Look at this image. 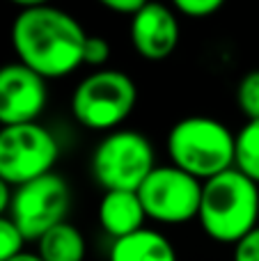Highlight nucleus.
I'll return each instance as SVG.
<instances>
[{
	"instance_id": "12",
	"label": "nucleus",
	"mask_w": 259,
	"mask_h": 261,
	"mask_svg": "<svg viewBox=\"0 0 259 261\" xmlns=\"http://www.w3.org/2000/svg\"><path fill=\"white\" fill-rule=\"evenodd\" d=\"M108 261H179L177 250L163 231L142 227L136 234L113 241Z\"/></svg>"
},
{
	"instance_id": "6",
	"label": "nucleus",
	"mask_w": 259,
	"mask_h": 261,
	"mask_svg": "<svg viewBox=\"0 0 259 261\" xmlns=\"http://www.w3.org/2000/svg\"><path fill=\"white\" fill-rule=\"evenodd\" d=\"M60 158V142L44 124L0 126V179L23 186L53 172Z\"/></svg>"
},
{
	"instance_id": "22",
	"label": "nucleus",
	"mask_w": 259,
	"mask_h": 261,
	"mask_svg": "<svg viewBox=\"0 0 259 261\" xmlns=\"http://www.w3.org/2000/svg\"><path fill=\"white\" fill-rule=\"evenodd\" d=\"M9 261H44V259H41L37 252H25V250H23L21 254H16V257L9 259Z\"/></svg>"
},
{
	"instance_id": "13",
	"label": "nucleus",
	"mask_w": 259,
	"mask_h": 261,
	"mask_svg": "<svg viewBox=\"0 0 259 261\" xmlns=\"http://www.w3.org/2000/svg\"><path fill=\"white\" fill-rule=\"evenodd\" d=\"M37 254L44 261H85L87 241L73 222H60L37 241Z\"/></svg>"
},
{
	"instance_id": "21",
	"label": "nucleus",
	"mask_w": 259,
	"mask_h": 261,
	"mask_svg": "<svg viewBox=\"0 0 259 261\" xmlns=\"http://www.w3.org/2000/svg\"><path fill=\"white\" fill-rule=\"evenodd\" d=\"M12 186L7 181L0 179V216H5V211H9V204H12Z\"/></svg>"
},
{
	"instance_id": "16",
	"label": "nucleus",
	"mask_w": 259,
	"mask_h": 261,
	"mask_svg": "<svg viewBox=\"0 0 259 261\" xmlns=\"http://www.w3.org/2000/svg\"><path fill=\"white\" fill-rule=\"evenodd\" d=\"M25 239L12 222V218L0 216V261H9L23 252Z\"/></svg>"
},
{
	"instance_id": "15",
	"label": "nucleus",
	"mask_w": 259,
	"mask_h": 261,
	"mask_svg": "<svg viewBox=\"0 0 259 261\" xmlns=\"http://www.w3.org/2000/svg\"><path fill=\"white\" fill-rule=\"evenodd\" d=\"M237 103L241 113L250 119H259V69L243 73L237 85Z\"/></svg>"
},
{
	"instance_id": "18",
	"label": "nucleus",
	"mask_w": 259,
	"mask_h": 261,
	"mask_svg": "<svg viewBox=\"0 0 259 261\" xmlns=\"http://www.w3.org/2000/svg\"><path fill=\"white\" fill-rule=\"evenodd\" d=\"M223 7L220 0H177L174 3V9L186 16H193V18H206L211 16L214 12Z\"/></svg>"
},
{
	"instance_id": "8",
	"label": "nucleus",
	"mask_w": 259,
	"mask_h": 261,
	"mask_svg": "<svg viewBox=\"0 0 259 261\" xmlns=\"http://www.w3.org/2000/svg\"><path fill=\"white\" fill-rule=\"evenodd\" d=\"M147 218L161 225H184L197 218L202 204V181L170 165H156L138 188Z\"/></svg>"
},
{
	"instance_id": "7",
	"label": "nucleus",
	"mask_w": 259,
	"mask_h": 261,
	"mask_svg": "<svg viewBox=\"0 0 259 261\" xmlns=\"http://www.w3.org/2000/svg\"><path fill=\"white\" fill-rule=\"evenodd\" d=\"M73 193L69 181L58 172L14 188L9 218L25 241H39L48 229L67 222Z\"/></svg>"
},
{
	"instance_id": "19",
	"label": "nucleus",
	"mask_w": 259,
	"mask_h": 261,
	"mask_svg": "<svg viewBox=\"0 0 259 261\" xmlns=\"http://www.w3.org/2000/svg\"><path fill=\"white\" fill-rule=\"evenodd\" d=\"M234 261H259V227L234 245Z\"/></svg>"
},
{
	"instance_id": "5",
	"label": "nucleus",
	"mask_w": 259,
	"mask_h": 261,
	"mask_svg": "<svg viewBox=\"0 0 259 261\" xmlns=\"http://www.w3.org/2000/svg\"><path fill=\"white\" fill-rule=\"evenodd\" d=\"M156 151L147 135L133 128L106 133L94 147L90 170L94 181L106 190H136L154 172Z\"/></svg>"
},
{
	"instance_id": "14",
	"label": "nucleus",
	"mask_w": 259,
	"mask_h": 261,
	"mask_svg": "<svg viewBox=\"0 0 259 261\" xmlns=\"http://www.w3.org/2000/svg\"><path fill=\"white\" fill-rule=\"evenodd\" d=\"M234 167L259 186V119L246 122L234 140Z\"/></svg>"
},
{
	"instance_id": "2",
	"label": "nucleus",
	"mask_w": 259,
	"mask_h": 261,
	"mask_svg": "<svg viewBox=\"0 0 259 261\" xmlns=\"http://www.w3.org/2000/svg\"><path fill=\"white\" fill-rule=\"evenodd\" d=\"M197 220L211 241L237 245L259 227V186L237 167L204 181Z\"/></svg>"
},
{
	"instance_id": "4",
	"label": "nucleus",
	"mask_w": 259,
	"mask_h": 261,
	"mask_svg": "<svg viewBox=\"0 0 259 261\" xmlns=\"http://www.w3.org/2000/svg\"><path fill=\"white\" fill-rule=\"evenodd\" d=\"M138 101V87L128 73L119 69H99L85 76L71 96V113L81 126L110 133L117 130Z\"/></svg>"
},
{
	"instance_id": "17",
	"label": "nucleus",
	"mask_w": 259,
	"mask_h": 261,
	"mask_svg": "<svg viewBox=\"0 0 259 261\" xmlns=\"http://www.w3.org/2000/svg\"><path fill=\"white\" fill-rule=\"evenodd\" d=\"M110 58V44L108 39L99 35H87L85 48H83V64H90V67H101L106 64Z\"/></svg>"
},
{
	"instance_id": "11",
	"label": "nucleus",
	"mask_w": 259,
	"mask_h": 261,
	"mask_svg": "<svg viewBox=\"0 0 259 261\" xmlns=\"http://www.w3.org/2000/svg\"><path fill=\"white\" fill-rule=\"evenodd\" d=\"M96 216L101 229L113 236V241L140 231L147 220V213L136 190H106Z\"/></svg>"
},
{
	"instance_id": "9",
	"label": "nucleus",
	"mask_w": 259,
	"mask_h": 261,
	"mask_svg": "<svg viewBox=\"0 0 259 261\" xmlns=\"http://www.w3.org/2000/svg\"><path fill=\"white\" fill-rule=\"evenodd\" d=\"M48 106V81L23 62L0 67V126L32 124Z\"/></svg>"
},
{
	"instance_id": "10",
	"label": "nucleus",
	"mask_w": 259,
	"mask_h": 261,
	"mask_svg": "<svg viewBox=\"0 0 259 261\" xmlns=\"http://www.w3.org/2000/svg\"><path fill=\"white\" fill-rule=\"evenodd\" d=\"M131 41L138 55L149 62L170 58L179 44V18L163 3H145L131 16Z\"/></svg>"
},
{
	"instance_id": "3",
	"label": "nucleus",
	"mask_w": 259,
	"mask_h": 261,
	"mask_svg": "<svg viewBox=\"0 0 259 261\" xmlns=\"http://www.w3.org/2000/svg\"><path fill=\"white\" fill-rule=\"evenodd\" d=\"M237 133L227 124L206 115H188L168 133V156L179 170L202 184L234 167Z\"/></svg>"
},
{
	"instance_id": "1",
	"label": "nucleus",
	"mask_w": 259,
	"mask_h": 261,
	"mask_svg": "<svg viewBox=\"0 0 259 261\" xmlns=\"http://www.w3.org/2000/svg\"><path fill=\"white\" fill-rule=\"evenodd\" d=\"M12 48L18 62L41 78H67L83 64L87 32L76 16L46 3H25L12 21Z\"/></svg>"
},
{
	"instance_id": "20",
	"label": "nucleus",
	"mask_w": 259,
	"mask_h": 261,
	"mask_svg": "<svg viewBox=\"0 0 259 261\" xmlns=\"http://www.w3.org/2000/svg\"><path fill=\"white\" fill-rule=\"evenodd\" d=\"M142 0H103V7L110 9V12L117 14H126V16H133L138 9L142 7Z\"/></svg>"
}]
</instances>
